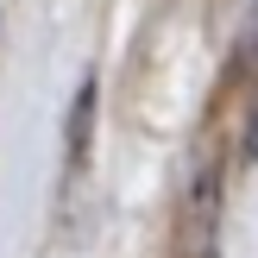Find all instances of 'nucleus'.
Returning a JSON list of instances; mask_svg holds the SVG:
<instances>
[{"label": "nucleus", "mask_w": 258, "mask_h": 258, "mask_svg": "<svg viewBox=\"0 0 258 258\" xmlns=\"http://www.w3.org/2000/svg\"><path fill=\"white\" fill-rule=\"evenodd\" d=\"M88 120H95V76L76 88V107H70V164L88 158Z\"/></svg>", "instance_id": "obj_1"}]
</instances>
